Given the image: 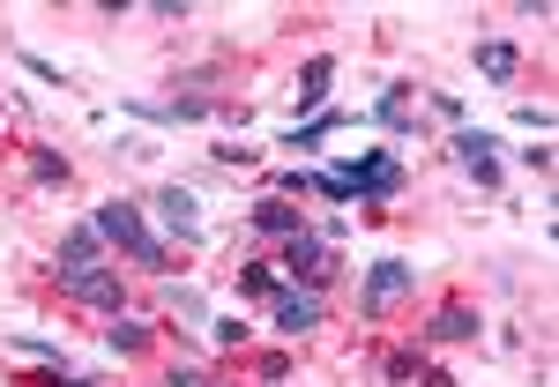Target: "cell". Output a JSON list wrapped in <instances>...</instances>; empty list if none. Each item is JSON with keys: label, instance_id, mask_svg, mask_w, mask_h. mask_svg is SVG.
I'll return each mask as SVG.
<instances>
[{"label": "cell", "instance_id": "cell-21", "mask_svg": "<svg viewBox=\"0 0 559 387\" xmlns=\"http://www.w3.org/2000/svg\"><path fill=\"white\" fill-rule=\"evenodd\" d=\"M173 313H179V321H194V328H210V305L194 299V291H173Z\"/></svg>", "mask_w": 559, "mask_h": 387}, {"label": "cell", "instance_id": "cell-6", "mask_svg": "<svg viewBox=\"0 0 559 387\" xmlns=\"http://www.w3.org/2000/svg\"><path fill=\"white\" fill-rule=\"evenodd\" d=\"M344 179H350V194H358V202H395V194H403V165H395L388 149L358 157V165H350Z\"/></svg>", "mask_w": 559, "mask_h": 387}, {"label": "cell", "instance_id": "cell-24", "mask_svg": "<svg viewBox=\"0 0 559 387\" xmlns=\"http://www.w3.org/2000/svg\"><path fill=\"white\" fill-rule=\"evenodd\" d=\"M52 387H97V380H83V373H60V380H52Z\"/></svg>", "mask_w": 559, "mask_h": 387}, {"label": "cell", "instance_id": "cell-5", "mask_svg": "<svg viewBox=\"0 0 559 387\" xmlns=\"http://www.w3.org/2000/svg\"><path fill=\"white\" fill-rule=\"evenodd\" d=\"M269 321H276V336H313L321 321H329V305H321V291H306V283H284L276 299H269Z\"/></svg>", "mask_w": 559, "mask_h": 387}, {"label": "cell", "instance_id": "cell-11", "mask_svg": "<svg viewBox=\"0 0 559 387\" xmlns=\"http://www.w3.org/2000/svg\"><path fill=\"white\" fill-rule=\"evenodd\" d=\"M105 350H112V358H142V350H150V321H134V313H112V328H105Z\"/></svg>", "mask_w": 559, "mask_h": 387}, {"label": "cell", "instance_id": "cell-4", "mask_svg": "<svg viewBox=\"0 0 559 387\" xmlns=\"http://www.w3.org/2000/svg\"><path fill=\"white\" fill-rule=\"evenodd\" d=\"M276 268H284L292 283H306V291H321V283L336 276V254H329V239L306 223V231H292V239H284V261H276Z\"/></svg>", "mask_w": 559, "mask_h": 387}, {"label": "cell", "instance_id": "cell-18", "mask_svg": "<svg viewBox=\"0 0 559 387\" xmlns=\"http://www.w3.org/2000/svg\"><path fill=\"white\" fill-rule=\"evenodd\" d=\"M31 179H38V186H68V157H60V149H31Z\"/></svg>", "mask_w": 559, "mask_h": 387}, {"label": "cell", "instance_id": "cell-9", "mask_svg": "<svg viewBox=\"0 0 559 387\" xmlns=\"http://www.w3.org/2000/svg\"><path fill=\"white\" fill-rule=\"evenodd\" d=\"M448 149H455V165H463V172H471L477 186H500V157H492V149H500V134H485V128H463L455 142H448Z\"/></svg>", "mask_w": 559, "mask_h": 387}, {"label": "cell", "instance_id": "cell-22", "mask_svg": "<svg viewBox=\"0 0 559 387\" xmlns=\"http://www.w3.org/2000/svg\"><path fill=\"white\" fill-rule=\"evenodd\" d=\"M165 387H216V380L202 373V365H173V373H165Z\"/></svg>", "mask_w": 559, "mask_h": 387}, {"label": "cell", "instance_id": "cell-7", "mask_svg": "<svg viewBox=\"0 0 559 387\" xmlns=\"http://www.w3.org/2000/svg\"><path fill=\"white\" fill-rule=\"evenodd\" d=\"M150 209H157V223H165V231H173L179 246H202V202H194V194H187V186H157V202H150Z\"/></svg>", "mask_w": 559, "mask_h": 387}, {"label": "cell", "instance_id": "cell-8", "mask_svg": "<svg viewBox=\"0 0 559 387\" xmlns=\"http://www.w3.org/2000/svg\"><path fill=\"white\" fill-rule=\"evenodd\" d=\"M477 336V305L471 299H440L426 313V328H418V343H471Z\"/></svg>", "mask_w": 559, "mask_h": 387}, {"label": "cell", "instance_id": "cell-15", "mask_svg": "<svg viewBox=\"0 0 559 387\" xmlns=\"http://www.w3.org/2000/svg\"><path fill=\"white\" fill-rule=\"evenodd\" d=\"M97 246H105V239H97V223H75V231L60 239V268H83V261H97Z\"/></svg>", "mask_w": 559, "mask_h": 387}, {"label": "cell", "instance_id": "cell-1", "mask_svg": "<svg viewBox=\"0 0 559 387\" xmlns=\"http://www.w3.org/2000/svg\"><path fill=\"white\" fill-rule=\"evenodd\" d=\"M90 223H97V239H105V246H120V254L134 261V268H165V239H150V223H142V209H134V202H120V194H112V202H97V216H90Z\"/></svg>", "mask_w": 559, "mask_h": 387}, {"label": "cell", "instance_id": "cell-13", "mask_svg": "<svg viewBox=\"0 0 559 387\" xmlns=\"http://www.w3.org/2000/svg\"><path fill=\"white\" fill-rule=\"evenodd\" d=\"M373 120H381V128H395V134H411V128H418V112H411V83L381 89V105H373Z\"/></svg>", "mask_w": 559, "mask_h": 387}, {"label": "cell", "instance_id": "cell-14", "mask_svg": "<svg viewBox=\"0 0 559 387\" xmlns=\"http://www.w3.org/2000/svg\"><path fill=\"white\" fill-rule=\"evenodd\" d=\"M284 283H292V276H284L276 261H247V268H239V291H247V299H276Z\"/></svg>", "mask_w": 559, "mask_h": 387}, {"label": "cell", "instance_id": "cell-19", "mask_svg": "<svg viewBox=\"0 0 559 387\" xmlns=\"http://www.w3.org/2000/svg\"><path fill=\"white\" fill-rule=\"evenodd\" d=\"M381 373H388L395 387H411L418 373H426V343H418V350H388V365H381Z\"/></svg>", "mask_w": 559, "mask_h": 387}, {"label": "cell", "instance_id": "cell-2", "mask_svg": "<svg viewBox=\"0 0 559 387\" xmlns=\"http://www.w3.org/2000/svg\"><path fill=\"white\" fill-rule=\"evenodd\" d=\"M411 291H418V268L388 254V261H373V268H366V283H358V313H366V321H388V313L411 299Z\"/></svg>", "mask_w": 559, "mask_h": 387}, {"label": "cell", "instance_id": "cell-10", "mask_svg": "<svg viewBox=\"0 0 559 387\" xmlns=\"http://www.w3.org/2000/svg\"><path fill=\"white\" fill-rule=\"evenodd\" d=\"M247 223H254L261 239H292V231H306V216L284 202V194H261L254 209H247Z\"/></svg>", "mask_w": 559, "mask_h": 387}, {"label": "cell", "instance_id": "cell-17", "mask_svg": "<svg viewBox=\"0 0 559 387\" xmlns=\"http://www.w3.org/2000/svg\"><path fill=\"white\" fill-rule=\"evenodd\" d=\"M336 128H344V112H321L313 128H292V134H284V149H321V142H329Z\"/></svg>", "mask_w": 559, "mask_h": 387}, {"label": "cell", "instance_id": "cell-3", "mask_svg": "<svg viewBox=\"0 0 559 387\" xmlns=\"http://www.w3.org/2000/svg\"><path fill=\"white\" fill-rule=\"evenodd\" d=\"M52 291L75 305H97V313H120V268L105 261H83V268H52Z\"/></svg>", "mask_w": 559, "mask_h": 387}, {"label": "cell", "instance_id": "cell-20", "mask_svg": "<svg viewBox=\"0 0 559 387\" xmlns=\"http://www.w3.org/2000/svg\"><path fill=\"white\" fill-rule=\"evenodd\" d=\"M210 343H224V350H231V343H247V321H231V313H216V321H210Z\"/></svg>", "mask_w": 559, "mask_h": 387}, {"label": "cell", "instance_id": "cell-16", "mask_svg": "<svg viewBox=\"0 0 559 387\" xmlns=\"http://www.w3.org/2000/svg\"><path fill=\"white\" fill-rule=\"evenodd\" d=\"M329 83H336V60H306V75H299V105H321V97H329Z\"/></svg>", "mask_w": 559, "mask_h": 387}, {"label": "cell", "instance_id": "cell-23", "mask_svg": "<svg viewBox=\"0 0 559 387\" xmlns=\"http://www.w3.org/2000/svg\"><path fill=\"white\" fill-rule=\"evenodd\" d=\"M15 350H23V358H45V365H60V343H38V336H15Z\"/></svg>", "mask_w": 559, "mask_h": 387}, {"label": "cell", "instance_id": "cell-12", "mask_svg": "<svg viewBox=\"0 0 559 387\" xmlns=\"http://www.w3.org/2000/svg\"><path fill=\"white\" fill-rule=\"evenodd\" d=\"M477 68H485L492 83H515V75H522V52L508 38H485V45H477Z\"/></svg>", "mask_w": 559, "mask_h": 387}]
</instances>
